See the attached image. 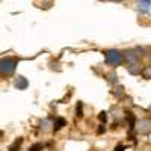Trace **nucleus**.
<instances>
[{
	"mask_svg": "<svg viewBox=\"0 0 151 151\" xmlns=\"http://www.w3.org/2000/svg\"><path fill=\"white\" fill-rule=\"evenodd\" d=\"M107 79H109V82H116V74L115 73H109Z\"/></svg>",
	"mask_w": 151,
	"mask_h": 151,
	"instance_id": "obj_11",
	"label": "nucleus"
},
{
	"mask_svg": "<svg viewBox=\"0 0 151 151\" xmlns=\"http://www.w3.org/2000/svg\"><path fill=\"white\" fill-rule=\"evenodd\" d=\"M27 86H29L27 79H26V77H23V76H20V77L17 79V82H15V88H17V89H20V91H24Z\"/></svg>",
	"mask_w": 151,
	"mask_h": 151,
	"instance_id": "obj_3",
	"label": "nucleus"
},
{
	"mask_svg": "<svg viewBox=\"0 0 151 151\" xmlns=\"http://www.w3.org/2000/svg\"><path fill=\"white\" fill-rule=\"evenodd\" d=\"M139 5H141L142 8L148 9V8L151 6V0H139Z\"/></svg>",
	"mask_w": 151,
	"mask_h": 151,
	"instance_id": "obj_9",
	"label": "nucleus"
},
{
	"mask_svg": "<svg viewBox=\"0 0 151 151\" xmlns=\"http://www.w3.org/2000/svg\"><path fill=\"white\" fill-rule=\"evenodd\" d=\"M42 144H33L32 147H29V151H42Z\"/></svg>",
	"mask_w": 151,
	"mask_h": 151,
	"instance_id": "obj_8",
	"label": "nucleus"
},
{
	"mask_svg": "<svg viewBox=\"0 0 151 151\" xmlns=\"http://www.w3.org/2000/svg\"><path fill=\"white\" fill-rule=\"evenodd\" d=\"M125 59H127V60L130 62V64H134V62H136V59H137V55H134L133 52H130V53H127Z\"/></svg>",
	"mask_w": 151,
	"mask_h": 151,
	"instance_id": "obj_7",
	"label": "nucleus"
},
{
	"mask_svg": "<svg viewBox=\"0 0 151 151\" xmlns=\"http://www.w3.org/2000/svg\"><path fill=\"white\" fill-rule=\"evenodd\" d=\"M150 125H151V122L148 119H142V121H139V124H137V130H139L141 133H147L150 130Z\"/></svg>",
	"mask_w": 151,
	"mask_h": 151,
	"instance_id": "obj_4",
	"label": "nucleus"
},
{
	"mask_svg": "<svg viewBox=\"0 0 151 151\" xmlns=\"http://www.w3.org/2000/svg\"><path fill=\"white\" fill-rule=\"evenodd\" d=\"M98 119H100V121H101V122L104 124V122H106V119H107V116H106V112H100Z\"/></svg>",
	"mask_w": 151,
	"mask_h": 151,
	"instance_id": "obj_10",
	"label": "nucleus"
},
{
	"mask_svg": "<svg viewBox=\"0 0 151 151\" xmlns=\"http://www.w3.org/2000/svg\"><path fill=\"white\" fill-rule=\"evenodd\" d=\"M15 67H17V59L14 58H2V60H0V71L3 76L12 74L15 71Z\"/></svg>",
	"mask_w": 151,
	"mask_h": 151,
	"instance_id": "obj_1",
	"label": "nucleus"
},
{
	"mask_svg": "<svg viewBox=\"0 0 151 151\" xmlns=\"http://www.w3.org/2000/svg\"><path fill=\"white\" fill-rule=\"evenodd\" d=\"M104 60H106V64L112 67H119L122 64V55L118 50H109V52L104 53Z\"/></svg>",
	"mask_w": 151,
	"mask_h": 151,
	"instance_id": "obj_2",
	"label": "nucleus"
},
{
	"mask_svg": "<svg viewBox=\"0 0 151 151\" xmlns=\"http://www.w3.org/2000/svg\"><path fill=\"white\" fill-rule=\"evenodd\" d=\"M104 132H106V125L103 124V125H100V129L97 130V133H98V134H101V133H104Z\"/></svg>",
	"mask_w": 151,
	"mask_h": 151,
	"instance_id": "obj_13",
	"label": "nucleus"
},
{
	"mask_svg": "<svg viewBox=\"0 0 151 151\" xmlns=\"http://www.w3.org/2000/svg\"><path fill=\"white\" fill-rule=\"evenodd\" d=\"M65 125H67V121L62 118V116H59V118H56L55 122H53V129H55V130H59V129H62V127H65Z\"/></svg>",
	"mask_w": 151,
	"mask_h": 151,
	"instance_id": "obj_5",
	"label": "nucleus"
},
{
	"mask_svg": "<svg viewBox=\"0 0 151 151\" xmlns=\"http://www.w3.org/2000/svg\"><path fill=\"white\" fill-rule=\"evenodd\" d=\"M115 2H118V3H119V2H122V0H115Z\"/></svg>",
	"mask_w": 151,
	"mask_h": 151,
	"instance_id": "obj_14",
	"label": "nucleus"
},
{
	"mask_svg": "<svg viewBox=\"0 0 151 151\" xmlns=\"http://www.w3.org/2000/svg\"><path fill=\"white\" fill-rule=\"evenodd\" d=\"M21 142H23V139L21 137H18V139H15V142L12 144V145H9V151H18L20 150V145H21Z\"/></svg>",
	"mask_w": 151,
	"mask_h": 151,
	"instance_id": "obj_6",
	"label": "nucleus"
},
{
	"mask_svg": "<svg viewBox=\"0 0 151 151\" xmlns=\"http://www.w3.org/2000/svg\"><path fill=\"white\" fill-rule=\"evenodd\" d=\"M76 110H77V116H83V112H82V103H79V104H77V109H76Z\"/></svg>",
	"mask_w": 151,
	"mask_h": 151,
	"instance_id": "obj_12",
	"label": "nucleus"
}]
</instances>
